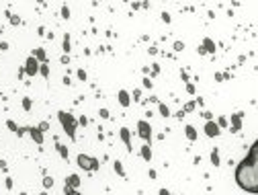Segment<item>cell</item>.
<instances>
[{
    "label": "cell",
    "instance_id": "obj_21",
    "mask_svg": "<svg viewBox=\"0 0 258 195\" xmlns=\"http://www.w3.org/2000/svg\"><path fill=\"white\" fill-rule=\"evenodd\" d=\"M51 185H53V179H51V177H45V179H43V187H45V189H49Z\"/></svg>",
    "mask_w": 258,
    "mask_h": 195
},
{
    "label": "cell",
    "instance_id": "obj_3",
    "mask_svg": "<svg viewBox=\"0 0 258 195\" xmlns=\"http://www.w3.org/2000/svg\"><path fill=\"white\" fill-rule=\"evenodd\" d=\"M78 164H80V168H84V170H94V168H99V160L92 158V156H86V154H78Z\"/></svg>",
    "mask_w": 258,
    "mask_h": 195
},
{
    "label": "cell",
    "instance_id": "obj_15",
    "mask_svg": "<svg viewBox=\"0 0 258 195\" xmlns=\"http://www.w3.org/2000/svg\"><path fill=\"white\" fill-rule=\"evenodd\" d=\"M211 162H213V166H219V164H221V162H219V152H217V150L211 152Z\"/></svg>",
    "mask_w": 258,
    "mask_h": 195
},
{
    "label": "cell",
    "instance_id": "obj_4",
    "mask_svg": "<svg viewBox=\"0 0 258 195\" xmlns=\"http://www.w3.org/2000/svg\"><path fill=\"white\" fill-rule=\"evenodd\" d=\"M25 72H27L29 76H35V74L39 72V64H37L35 56H29V58H27V62H25Z\"/></svg>",
    "mask_w": 258,
    "mask_h": 195
},
{
    "label": "cell",
    "instance_id": "obj_6",
    "mask_svg": "<svg viewBox=\"0 0 258 195\" xmlns=\"http://www.w3.org/2000/svg\"><path fill=\"white\" fill-rule=\"evenodd\" d=\"M219 132H221V129H219V125H217L213 119H209V121L205 123V134H207L209 138H215V136H219Z\"/></svg>",
    "mask_w": 258,
    "mask_h": 195
},
{
    "label": "cell",
    "instance_id": "obj_14",
    "mask_svg": "<svg viewBox=\"0 0 258 195\" xmlns=\"http://www.w3.org/2000/svg\"><path fill=\"white\" fill-rule=\"evenodd\" d=\"M35 60H39L41 64H47V56H45L43 49H37V51H35Z\"/></svg>",
    "mask_w": 258,
    "mask_h": 195
},
{
    "label": "cell",
    "instance_id": "obj_35",
    "mask_svg": "<svg viewBox=\"0 0 258 195\" xmlns=\"http://www.w3.org/2000/svg\"><path fill=\"white\" fill-rule=\"evenodd\" d=\"M160 195H170V193H168L166 189H160Z\"/></svg>",
    "mask_w": 258,
    "mask_h": 195
},
{
    "label": "cell",
    "instance_id": "obj_16",
    "mask_svg": "<svg viewBox=\"0 0 258 195\" xmlns=\"http://www.w3.org/2000/svg\"><path fill=\"white\" fill-rule=\"evenodd\" d=\"M55 146H57V152H60V154L64 156V160H68V148H66V146H62L60 142H57Z\"/></svg>",
    "mask_w": 258,
    "mask_h": 195
},
{
    "label": "cell",
    "instance_id": "obj_25",
    "mask_svg": "<svg viewBox=\"0 0 258 195\" xmlns=\"http://www.w3.org/2000/svg\"><path fill=\"white\" fill-rule=\"evenodd\" d=\"M64 51H70V35H66L64 39Z\"/></svg>",
    "mask_w": 258,
    "mask_h": 195
},
{
    "label": "cell",
    "instance_id": "obj_8",
    "mask_svg": "<svg viewBox=\"0 0 258 195\" xmlns=\"http://www.w3.org/2000/svg\"><path fill=\"white\" fill-rule=\"evenodd\" d=\"M25 129L31 134V138H33L37 144H43V136H41V132H39V127H25Z\"/></svg>",
    "mask_w": 258,
    "mask_h": 195
},
{
    "label": "cell",
    "instance_id": "obj_31",
    "mask_svg": "<svg viewBox=\"0 0 258 195\" xmlns=\"http://www.w3.org/2000/svg\"><path fill=\"white\" fill-rule=\"evenodd\" d=\"M62 14H64V19H70V10H68V6L62 8Z\"/></svg>",
    "mask_w": 258,
    "mask_h": 195
},
{
    "label": "cell",
    "instance_id": "obj_29",
    "mask_svg": "<svg viewBox=\"0 0 258 195\" xmlns=\"http://www.w3.org/2000/svg\"><path fill=\"white\" fill-rule=\"evenodd\" d=\"M174 49H176V51H182V49H184L182 41H176V43H174Z\"/></svg>",
    "mask_w": 258,
    "mask_h": 195
},
{
    "label": "cell",
    "instance_id": "obj_9",
    "mask_svg": "<svg viewBox=\"0 0 258 195\" xmlns=\"http://www.w3.org/2000/svg\"><path fill=\"white\" fill-rule=\"evenodd\" d=\"M66 187H72V189L80 187V177H78V175H70V177L66 179Z\"/></svg>",
    "mask_w": 258,
    "mask_h": 195
},
{
    "label": "cell",
    "instance_id": "obj_12",
    "mask_svg": "<svg viewBox=\"0 0 258 195\" xmlns=\"http://www.w3.org/2000/svg\"><path fill=\"white\" fill-rule=\"evenodd\" d=\"M184 134H186V138H189L191 142H193V140H197V132H195V127H193V125H186V127H184Z\"/></svg>",
    "mask_w": 258,
    "mask_h": 195
},
{
    "label": "cell",
    "instance_id": "obj_10",
    "mask_svg": "<svg viewBox=\"0 0 258 195\" xmlns=\"http://www.w3.org/2000/svg\"><path fill=\"white\" fill-rule=\"evenodd\" d=\"M119 134H121V140L125 142V146L131 150V136H129V129H127V127H121V129H119Z\"/></svg>",
    "mask_w": 258,
    "mask_h": 195
},
{
    "label": "cell",
    "instance_id": "obj_2",
    "mask_svg": "<svg viewBox=\"0 0 258 195\" xmlns=\"http://www.w3.org/2000/svg\"><path fill=\"white\" fill-rule=\"evenodd\" d=\"M57 117H60V123L66 129V134L70 136V140H76V125H78V121L70 115V113H66V111H60Z\"/></svg>",
    "mask_w": 258,
    "mask_h": 195
},
{
    "label": "cell",
    "instance_id": "obj_28",
    "mask_svg": "<svg viewBox=\"0 0 258 195\" xmlns=\"http://www.w3.org/2000/svg\"><path fill=\"white\" fill-rule=\"evenodd\" d=\"M217 125H219V129H221V127H225V125H227V117H219Z\"/></svg>",
    "mask_w": 258,
    "mask_h": 195
},
{
    "label": "cell",
    "instance_id": "obj_23",
    "mask_svg": "<svg viewBox=\"0 0 258 195\" xmlns=\"http://www.w3.org/2000/svg\"><path fill=\"white\" fill-rule=\"evenodd\" d=\"M23 109H25V111H29V109H31V101H29L27 97L23 99Z\"/></svg>",
    "mask_w": 258,
    "mask_h": 195
},
{
    "label": "cell",
    "instance_id": "obj_13",
    "mask_svg": "<svg viewBox=\"0 0 258 195\" xmlns=\"http://www.w3.org/2000/svg\"><path fill=\"white\" fill-rule=\"evenodd\" d=\"M203 49H205V51H211V54H213V51H215V43L211 41V39H203Z\"/></svg>",
    "mask_w": 258,
    "mask_h": 195
},
{
    "label": "cell",
    "instance_id": "obj_24",
    "mask_svg": "<svg viewBox=\"0 0 258 195\" xmlns=\"http://www.w3.org/2000/svg\"><path fill=\"white\" fill-rule=\"evenodd\" d=\"M66 195H80V191H76L72 187H66Z\"/></svg>",
    "mask_w": 258,
    "mask_h": 195
},
{
    "label": "cell",
    "instance_id": "obj_7",
    "mask_svg": "<svg viewBox=\"0 0 258 195\" xmlns=\"http://www.w3.org/2000/svg\"><path fill=\"white\" fill-rule=\"evenodd\" d=\"M242 115L244 113H233L231 115V123H233L231 132H240V129H242Z\"/></svg>",
    "mask_w": 258,
    "mask_h": 195
},
{
    "label": "cell",
    "instance_id": "obj_1",
    "mask_svg": "<svg viewBox=\"0 0 258 195\" xmlns=\"http://www.w3.org/2000/svg\"><path fill=\"white\" fill-rule=\"evenodd\" d=\"M236 183L244 191L258 193V140L254 142L250 154L236 168Z\"/></svg>",
    "mask_w": 258,
    "mask_h": 195
},
{
    "label": "cell",
    "instance_id": "obj_26",
    "mask_svg": "<svg viewBox=\"0 0 258 195\" xmlns=\"http://www.w3.org/2000/svg\"><path fill=\"white\" fill-rule=\"evenodd\" d=\"M184 111H195V101L186 103V105H184Z\"/></svg>",
    "mask_w": 258,
    "mask_h": 195
},
{
    "label": "cell",
    "instance_id": "obj_18",
    "mask_svg": "<svg viewBox=\"0 0 258 195\" xmlns=\"http://www.w3.org/2000/svg\"><path fill=\"white\" fill-rule=\"evenodd\" d=\"M113 166H115V170H117V175L125 177V172H123V166H121V162H119V160H115V162H113Z\"/></svg>",
    "mask_w": 258,
    "mask_h": 195
},
{
    "label": "cell",
    "instance_id": "obj_17",
    "mask_svg": "<svg viewBox=\"0 0 258 195\" xmlns=\"http://www.w3.org/2000/svg\"><path fill=\"white\" fill-rule=\"evenodd\" d=\"M142 156H144L146 160H150V158H152V150H150V146H148V144L142 148Z\"/></svg>",
    "mask_w": 258,
    "mask_h": 195
},
{
    "label": "cell",
    "instance_id": "obj_32",
    "mask_svg": "<svg viewBox=\"0 0 258 195\" xmlns=\"http://www.w3.org/2000/svg\"><path fill=\"white\" fill-rule=\"evenodd\" d=\"M78 78H80V80H86V72H84V70H78Z\"/></svg>",
    "mask_w": 258,
    "mask_h": 195
},
{
    "label": "cell",
    "instance_id": "obj_30",
    "mask_svg": "<svg viewBox=\"0 0 258 195\" xmlns=\"http://www.w3.org/2000/svg\"><path fill=\"white\" fill-rule=\"evenodd\" d=\"M186 93H189V95H195V86H193V84H186Z\"/></svg>",
    "mask_w": 258,
    "mask_h": 195
},
{
    "label": "cell",
    "instance_id": "obj_22",
    "mask_svg": "<svg viewBox=\"0 0 258 195\" xmlns=\"http://www.w3.org/2000/svg\"><path fill=\"white\" fill-rule=\"evenodd\" d=\"M6 125H8V127H10V129H12V132H14V129H16V134H18V132H21V129H18V125H16V123H14V121H10V119H8V121H6Z\"/></svg>",
    "mask_w": 258,
    "mask_h": 195
},
{
    "label": "cell",
    "instance_id": "obj_5",
    "mask_svg": "<svg viewBox=\"0 0 258 195\" xmlns=\"http://www.w3.org/2000/svg\"><path fill=\"white\" fill-rule=\"evenodd\" d=\"M137 127H139V136L146 140V144H150V140H152V127H150V123L137 121Z\"/></svg>",
    "mask_w": 258,
    "mask_h": 195
},
{
    "label": "cell",
    "instance_id": "obj_33",
    "mask_svg": "<svg viewBox=\"0 0 258 195\" xmlns=\"http://www.w3.org/2000/svg\"><path fill=\"white\" fill-rule=\"evenodd\" d=\"M162 19L166 21V23H170V16H168V12H162Z\"/></svg>",
    "mask_w": 258,
    "mask_h": 195
},
{
    "label": "cell",
    "instance_id": "obj_11",
    "mask_svg": "<svg viewBox=\"0 0 258 195\" xmlns=\"http://www.w3.org/2000/svg\"><path fill=\"white\" fill-rule=\"evenodd\" d=\"M119 103H121V107H129L131 99H129V93L127 91H119Z\"/></svg>",
    "mask_w": 258,
    "mask_h": 195
},
{
    "label": "cell",
    "instance_id": "obj_20",
    "mask_svg": "<svg viewBox=\"0 0 258 195\" xmlns=\"http://www.w3.org/2000/svg\"><path fill=\"white\" fill-rule=\"evenodd\" d=\"M160 113H162V117H168L170 113H168V107L164 105V103H160Z\"/></svg>",
    "mask_w": 258,
    "mask_h": 195
},
{
    "label": "cell",
    "instance_id": "obj_34",
    "mask_svg": "<svg viewBox=\"0 0 258 195\" xmlns=\"http://www.w3.org/2000/svg\"><path fill=\"white\" fill-rule=\"evenodd\" d=\"M101 117H109V111L107 109H101Z\"/></svg>",
    "mask_w": 258,
    "mask_h": 195
},
{
    "label": "cell",
    "instance_id": "obj_27",
    "mask_svg": "<svg viewBox=\"0 0 258 195\" xmlns=\"http://www.w3.org/2000/svg\"><path fill=\"white\" fill-rule=\"evenodd\" d=\"M45 129H49V123L47 121H41L39 123V132H45Z\"/></svg>",
    "mask_w": 258,
    "mask_h": 195
},
{
    "label": "cell",
    "instance_id": "obj_19",
    "mask_svg": "<svg viewBox=\"0 0 258 195\" xmlns=\"http://www.w3.org/2000/svg\"><path fill=\"white\" fill-rule=\"evenodd\" d=\"M39 72H41V76L47 78V76H49V68H47V64H41V66H39Z\"/></svg>",
    "mask_w": 258,
    "mask_h": 195
}]
</instances>
